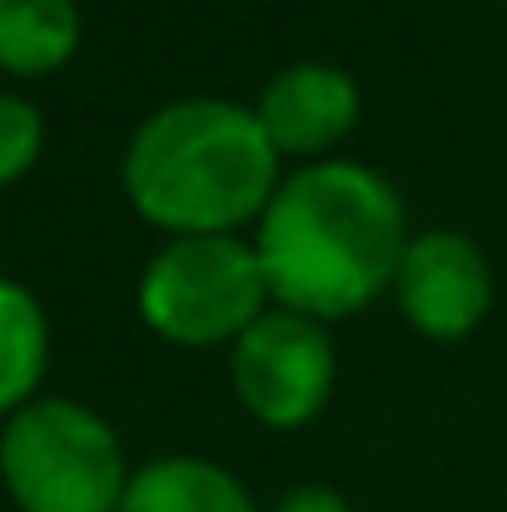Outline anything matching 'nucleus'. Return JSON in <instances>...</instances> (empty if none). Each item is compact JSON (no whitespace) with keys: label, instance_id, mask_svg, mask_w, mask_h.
<instances>
[{"label":"nucleus","instance_id":"obj_11","mask_svg":"<svg viewBox=\"0 0 507 512\" xmlns=\"http://www.w3.org/2000/svg\"><path fill=\"white\" fill-rule=\"evenodd\" d=\"M45 155V115L35 100L0 90V189L20 184Z\"/></svg>","mask_w":507,"mask_h":512},{"label":"nucleus","instance_id":"obj_5","mask_svg":"<svg viewBox=\"0 0 507 512\" xmlns=\"http://www.w3.org/2000/svg\"><path fill=\"white\" fill-rule=\"evenodd\" d=\"M338 383V343L334 329L294 314L269 309L259 324H249L229 343V388L234 403L269 433H299L309 428Z\"/></svg>","mask_w":507,"mask_h":512},{"label":"nucleus","instance_id":"obj_4","mask_svg":"<svg viewBox=\"0 0 507 512\" xmlns=\"http://www.w3.org/2000/svg\"><path fill=\"white\" fill-rule=\"evenodd\" d=\"M130 463L115 423L75 398H35L0 428V483L20 512H120Z\"/></svg>","mask_w":507,"mask_h":512},{"label":"nucleus","instance_id":"obj_10","mask_svg":"<svg viewBox=\"0 0 507 512\" xmlns=\"http://www.w3.org/2000/svg\"><path fill=\"white\" fill-rule=\"evenodd\" d=\"M45 368H50L45 304L20 279L0 274V418H10L40 398Z\"/></svg>","mask_w":507,"mask_h":512},{"label":"nucleus","instance_id":"obj_3","mask_svg":"<svg viewBox=\"0 0 507 512\" xmlns=\"http://www.w3.org/2000/svg\"><path fill=\"white\" fill-rule=\"evenodd\" d=\"M140 324L169 348H229L274 309L254 239L244 234H174L135 284Z\"/></svg>","mask_w":507,"mask_h":512},{"label":"nucleus","instance_id":"obj_2","mask_svg":"<svg viewBox=\"0 0 507 512\" xmlns=\"http://www.w3.org/2000/svg\"><path fill=\"white\" fill-rule=\"evenodd\" d=\"M284 155L269 145L254 105L229 95H179L150 110L120 155L130 209L174 234H244L269 209Z\"/></svg>","mask_w":507,"mask_h":512},{"label":"nucleus","instance_id":"obj_1","mask_svg":"<svg viewBox=\"0 0 507 512\" xmlns=\"http://www.w3.org/2000/svg\"><path fill=\"white\" fill-rule=\"evenodd\" d=\"M249 239L274 304L334 329L368 314L393 289L413 229L388 174L329 155L284 170Z\"/></svg>","mask_w":507,"mask_h":512},{"label":"nucleus","instance_id":"obj_7","mask_svg":"<svg viewBox=\"0 0 507 512\" xmlns=\"http://www.w3.org/2000/svg\"><path fill=\"white\" fill-rule=\"evenodd\" d=\"M254 115L284 165H309L338 155V145L358 130L363 90L343 65L294 60L264 80V90L254 95Z\"/></svg>","mask_w":507,"mask_h":512},{"label":"nucleus","instance_id":"obj_9","mask_svg":"<svg viewBox=\"0 0 507 512\" xmlns=\"http://www.w3.org/2000/svg\"><path fill=\"white\" fill-rule=\"evenodd\" d=\"M75 0H0V70L10 80H45L80 50Z\"/></svg>","mask_w":507,"mask_h":512},{"label":"nucleus","instance_id":"obj_6","mask_svg":"<svg viewBox=\"0 0 507 512\" xmlns=\"http://www.w3.org/2000/svg\"><path fill=\"white\" fill-rule=\"evenodd\" d=\"M388 299L418 339L463 343L488 324L493 299H498V279H493V264L473 234L413 229Z\"/></svg>","mask_w":507,"mask_h":512},{"label":"nucleus","instance_id":"obj_8","mask_svg":"<svg viewBox=\"0 0 507 512\" xmlns=\"http://www.w3.org/2000/svg\"><path fill=\"white\" fill-rule=\"evenodd\" d=\"M120 512H264L239 473L214 458L165 453L130 473Z\"/></svg>","mask_w":507,"mask_h":512},{"label":"nucleus","instance_id":"obj_12","mask_svg":"<svg viewBox=\"0 0 507 512\" xmlns=\"http://www.w3.org/2000/svg\"><path fill=\"white\" fill-rule=\"evenodd\" d=\"M274 512H353V503L329 483H299L274 503Z\"/></svg>","mask_w":507,"mask_h":512}]
</instances>
